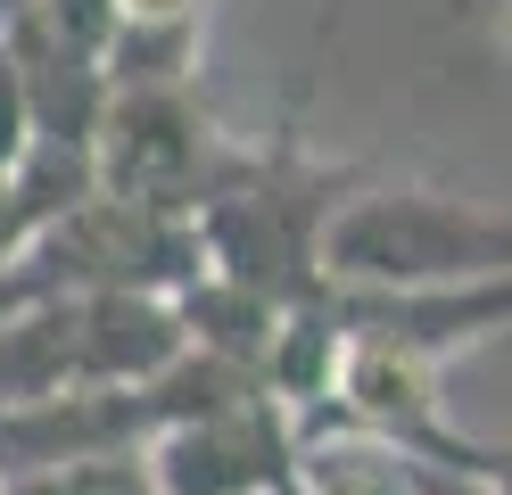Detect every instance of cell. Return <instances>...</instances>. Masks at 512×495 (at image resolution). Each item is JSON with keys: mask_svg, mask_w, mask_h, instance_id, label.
Here are the masks:
<instances>
[{"mask_svg": "<svg viewBox=\"0 0 512 495\" xmlns=\"http://www.w3.org/2000/svg\"><path fill=\"white\" fill-rule=\"evenodd\" d=\"M356 182H364L356 165H314L298 141L256 149L248 174L190 215L199 223V264L232 289L273 297V306H306L323 289V264H314L323 223L339 215V198Z\"/></svg>", "mask_w": 512, "mask_h": 495, "instance_id": "cell-3", "label": "cell"}, {"mask_svg": "<svg viewBox=\"0 0 512 495\" xmlns=\"http://www.w3.org/2000/svg\"><path fill=\"white\" fill-rule=\"evenodd\" d=\"M323 289H471L512 273V207L422 182H356L323 223Z\"/></svg>", "mask_w": 512, "mask_h": 495, "instance_id": "cell-1", "label": "cell"}, {"mask_svg": "<svg viewBox=\"0 0 512 495\" xmlns=\"http://www.w3.org/2000/svg\"><path fill=\"white\" fill-rule=\"evenodd\" d=\"M207 0H108V83L199 75Z\"/></svg>", "mask_w": 512, "mask_h": 495, "instance_id": "cell-7", "label": "cell"}, {"mask_svg": "<svg viewBox=\"0 0 512 495\" xmlns=\"http://www.w3.org/2000/svg\"><path fill=\"white\" fill-rule=\"evenodd\" d=\"M0 495H157V471H149V446H116V454L50 462V471H17L0 479Z\"/></svg>", "mask_w": 512, "mask_h": 495, "instance_id": "cell-8", "label": "cell"}, {"mask_svg": "<svg viewBox=\"0 0 512 495\" xmlns=\"http://www.w3.org/2000/svg\"><path fill=\"white\" fill-rule=\"evenodd\" d=\"M9 9H17V0H0V17H9Z\"/></svg>", "mask_w": 512, "mask_h": 495, "instance_id": "cell-10", "label": "cell"}, {"mask_svg": "<svg viewBox=\"0 0 512 495\" xmlns=\"http://www.w3.org/2000/svg\"><path fill=\"white\" fill-rule=\"evenodd\" d=\"M298 495H422V462L380 446L372 429L339 413L298 421Z\"/></svg>", "mask_w": 512, "mask_h": 495, "instance_id": "cell-6", "label": "cell"}, {"mask_svg": "<svg viewBox=\"0 0 512 495\" xmlns=\"http://www.w3.org/2000/svg\"><path fill=\"white\" fill-rule=\"evenodd\" d=\"M34 231H42V215L34 207H25V190H17V174H0V264H9L25 240H34Z\"/></svg>", "mask_w": 512, "mask_h": 495, "instance_id": "cell-9", "label": "cell"}, {"mask_svg": "<svg viewBox=\"0 0 512 495\" xmlns=\"http://www.w3.org/2000/svg\"><path fill=\"white\" fill-rule=\"evenodd\" d=\"M190 355L174 297L141 289H58L0 314V405H34L67 388L157 380Z\"/></svg>", "mask_w": 512, "mask_h": 495, "instance_id": "cell-2", "label": "cell"}, {"mask_svg": "<svg viewBox=\"0 0 512 495\" xmlns=\"http://www.w3.org/2000/svg\"><path fill=\"white\" fill-rule=\"evenodd\" d=\"M157 495H298V413L256 380L149 438Z\"/></svg>", "mask_w": 512, "mask_h": 495, "instance_id": "cell-5", "label": "cell"}, {"mask_svg": "<svg viewBox=\"0 0 512 495\" xmlns=\"http://www.w3.org/2000/svg\"><path fill=\"white\" fill-rule=\"evenodd\" d=\"M248 141H232L190 75L166 83H108V108L91 124V182L116 198H141V207L166 215H199L207 198H223L248 174Z\"/></svg>", "mask_w": 512, "mask_h": 495, "instance_id": "cell-4", "label": "cell"}]
</instances>
